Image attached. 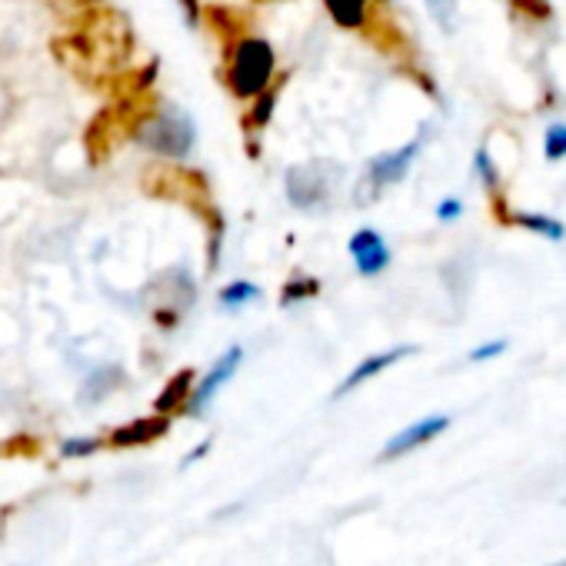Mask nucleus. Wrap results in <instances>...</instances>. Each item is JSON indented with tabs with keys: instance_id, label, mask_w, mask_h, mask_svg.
<instances>
[{
	"instance_id": "3",
	"label": "nucleus",
	"mask_w": 566,
	"mask_h": 566,
	"mask_svg": "<svg viewBox=\"0 0 566 566\" xmlns=\"http://www.w3.org/2000/svg\"><path fill=\"white\" fill-rule=\"evenodd\" d=\"M423 144H427V134H417V137L407 140L403 147L370 157V164H367V170H364V177H360V184H357L354 200H357L360 207H367V203L380 200L390 187H397L400 180H407V174L413 170V164H417Z\"/></svg>"
},
{
	"instance_id": "19",
	"label": "nucleus",
	"mask_w": 566,
	"mask_h": 566,
	"mask_svg": "<svg viewBox=\"0 0 566 566\" xmlns=\"http://www.w3.org/2000/svg\"><path fill=\"white\" fill-rule=\"evenodd\" d=\"M427 4V11L433 14V21L447 31V34H453V28H457V0H423Z\"/></svg>"
},
{
	"instance_id": "22",
	"label": "nucleus",
	"mask_w": 566,
	"mask_h": 566,
	"mask_svg": "<svg viewBox=\"0 0 566 566\" xmlns=\"http://www.w3.org/2000/svg\"><path fill=\"white\" fill-rule=\"evenodd\" d=\"M513 8H516V11H526V14L536 18V21H546V18L553 14L549 0H513Z\"/></svg>"
},
{
	"instance_id": "21",
	"label": "nucleus",
	"mask_w": 566,
	"mask_h": 566,
	"mask_svg": "<svg viewBox=\"0 0 566 566\" xmlns=\"http://www.w3.org/2000/svg\"><path fill=\"white\" fill-rule=\"evenodd\" d=\"M460 217H463V200H460V197H443V200L437 203V220L453 223V220H460Z\"/></svg>"
},
{
	"instance_id": "14",
	"label": "nucleus",
	"mask_w": 566,
	"mask_h": 566,
	"mask_svg": "<svg viewBox=\"0 0 566 566\" xmlns=\"http://www.w3.org/2000/svg\"><path fill=\"white\" fill-rule=\"evenodd\" d=\"M260 301H263V287H260V283H253V280H243V276L223 283V287L217 291V307L223 314H237V311L253 307Z\"/></svg>"
},
{
	"instance_id": "4",
	"label": "nucleus",
	"mask_w": 566,
	"mask_h": 566,
	"mask_svg": "<svg viewBox=\"0 0 566 566\" xmlns=\"http://www.w3.org/2000/svg\"><path fill=\"white\" fill-rule=\"evenodd\" d=\"M283 190H287L291 207H297L301 213H317L334 197V184H331V174L324 164L291 167L287 174H283Z\"/></svg>"
},
{
	"instance_id": "9",
	"label": "nucleus",
	"mask_w": 566,
	"mask_h": 566,
	"mask_svg": "<svg viewBox=\"0 0 566 566\" xmlns=\"http://www.w3.org/2000/svg\"><path fill=\"white\" fill-rule=\"evenodd\" d=\"M170 430V417L167 413H154V417H137L117 430H111V437L104 443L117 447V450H130V447H147V443H157L160 437H167Z\"/></svg>"
},
{
	"instance_id": "15",
	"label": "nucleus",
	"mask_w": 566,
	"mask_h": 566,
	"mask_svg": "<svg viewBox=\"0 0 566 566\" xmlns=\"http://www.w3.org/2000/svg\"><path fill=\"white\" fill-rule=\"evenodd\" d=\"M473 170H476V177H480L483 190L490 193V200H493V213H496V220H500V217H503V210H506V203H503V180H500L496 160H493V154H490V147H486V144H480V147H476V154H473Z\"/></svg>"
},
{
	"instance_id": "11",
	"label": "nucleus",
	"mask_w": 566,
	"mask_h": 566,
	"mask_svg": "<svg viewBox=\"0 0 566 566\" xmlns=\"http://www.w3.org/2000/svg\"><path fill=\"white\" fill-rule=\"evenodd\" d=\"M283 81H287V77H276L263 94H256L253 101H247V104H250V111H243V117H240V124H243L247 137H260V134L270 127L273 111H276V101H280V91H283Z\"/></svg>"
},
{
	"instance_id": "23",
	"label": "nucleus",
	"mask_w": 566,
	"mask_h": 566,
	"mask_svg": "<svg viewBox=\"0 0 566 566\" xmlns=\"http://www.w3.org/2000/svg\"><path fill=\"white\" fill-rule=\"evenodd\" d=\"M180 8L187 11L190 24H200V0H180Z\"/></svg>"
},
{
	"instance_id": "2",
	"label": "nucleus",
	"mask_w": 566,
	"mask_h": 566,
	"mask_svg": "<svg viewBox=\"0 0 566 566\" xmlns=\"http://www.w3.org/2000/svg\"><path fill=\"white\" fill-rule=\"evenodd\" d=\"M134 140L164 160H187L197 147V124L180 107L160 104L157 111H150L137 120Z\"/></svg>"
},
{
	"instance_id": "17",
	"label": "nucleus",
	"mask_w": 566,
	"mask_h": 566,
	"mask_svg": "<svg viewBox=\"0 0 566 566\" xmlns=\"http://www.w3.org/2000/svg\"><path fill=\"white\" fill-rule=\"evenodd\" d=\"M101 447H104L101 437H71V440L61 443V457L64 460H81V457H94Z\"/></svg>"
},
{
	"instance_id": "26",
	"label": "nucleus",
	"mask_w": 566,
	"mask_h": 566,
	"mask_svg": "<svg viewBox=\"0 0 566 566\" xmlns=\"http://www.w3.org/2000/svg\"><path fill=\"white\" fill-rule=\"evenodd\" d=\"M553 566H566V559H559V563H553Z\"/></svg>"
},
{
	"instance_id": "5",
	"label": "nucleus",
	"mask_w": 566,
	"mask_h": 566,
	"mask_svg": "<svg viewBox=\"0 0 566 566\" xmlns=\"http://www.w3.org/2000/svg\"><path fill=\"white\" fill-rule=\"evenodd\" d=\"M243 347L240 344H230L217 360H213V367L200 377V380H193V390H190V400H187V413L190 417H203L207 410H210V403L217 400V394L237 377V370L243 367Z\"/></svg>"
},
{
	"instance_id": "24",
	"label": "nucleus",
	"mask_w": 566,
	"mask_h": 566,
	"mask_svg": "<svg viewBox=\"0 0 566 566\" xmlns=\"http://www.w3.org/2000/svg\"><path fill=\"white\" fill-rule=\"evenodd\" d=\"M210 443H213V440H203V443H200V447H197L193 453H187V457H184V467H190V463H197L200 457H207V450H210Z\"/></svg>"
},
{
	"instance_id": "20",
	"label": "nucleus",
	"mask_w": 566,
	"mask_h": 566,
	"mask_svg": "<svg viewBox=\"0 0 566 566\" xmlns=\"http://www.w3.org/2000/svg\"><path fill=\"white\" fill-rule=\"evenodd\" d=\"M510 344L506 340H486V344H480L476 350H470V364H486V360H493V357H500L503 350H506Z\"/></svg>"
},
{
	"instance_id": "7",
	"label": "nucleus",
	"mask_w": 566,
	"mask_h": 566,
	"mask_svg": "<svg viewBox=\"0 0 566 566\" xmlns=\"http://www.w3.org/2000/svg\"><path fill=\"white\" fill-rule=\"evenodd\" d=\"M347 253L357 266L360 276H380L390 263H394V253L387 247V237L374 227H360L350 240H347Z\"/></svg>"
},
{
	"instance_id": "10",
	"label": "nucleus",
	"mask_w": 566,
	"mask_h": 566,
	"mask_svg": "<svg viewBox=\"0 0 566 566\" xmlns=\"http://www.w3.org/2000/svg\"><path fill=\"white\" fill-rule=\"evenodd\" d=\"M324 8L331 14V21L340 31H354V34H367L377 24V0H324Z\"/></svg>"
},
{
	"instance_id": "25",
	"label": "nucleus",
	"mask_w": 566,
	"mask_h": 566,
	"mask_svg": "<svg viewBox=\"0 0 566 566\" xmlns=\"http://www.w3.org/2000/svg\"><path fill=\"white\" fill-rule=\"evenodd\" d=\"M250 4H273V0H250Z\"/></svg>"
},
{
	"instance_id": "12",
	"label": "nucleus",
	"mask_w": 566,
	"mask_h": 566,
	"mask_svg": "<svg viewBox=\"0 0 566 566\" xmlns=\"http://www.w3.org/2000/svg\"><path fill=\"white\" fill-rule=\"evenodd\" d=\"M193 380H197V374H193L190 367L177 370V374L164 384V390L157 394V400H154V413H167V417H174L177 410H184V407H187V400H190Z\"/></svg>"
},
{
	"instance_id": "18",
	"label": "nucleus",
	"mask_w": 566,
	"mask_h": 566,
	"mask_svg": "<svg viewBox=\"0 0 566 566\" xmlns=\"http://www.w3.org/2000/svg\"><path fill=\"white\" fill-rule=\"evenodd\" d=\"M543 157L549 164H556V160L566 157V124H553L546 130V137H543Z\"/></svg>"
},
{
	"instance_id": "6",
	"label": "nucleus",
	"mask_w": 566,
	"mask_h": 566,
	"mask_svg": "<svg viewBox=\"0 0 566 566\" xmlns=\"http://www.w3.org/2000/svg\"><path fill=\"white\" fill-rule=\"evenodd\" d=\"M450 413H430V417H420L417 423H410V427H403L400 433H394L387 443H384V450H380V463H390V460H400V457H407V453H413V450H420V447H427V443H433L440 433H447L450 430Z\"/></svg>"
},
{
	"instance_id": "16",
	"label": "nucleus",
	"mask_w": 566,
	"mask_h": 566,
	"mask_svg": "<svg viewBox=\"0 0 566 566\" xmlns=\"http://www.w3.org/2000/svg\"><path fill=\"white\" fill-rule=\"evenodd\" d=\"M317 294H321V280H317V276H311V273H294V276L280 287V307H294V304L314 301Z\"/></svg>"
},
{
	"instance_id": "1",
	"label": "nucleus",
	"mask_w": 566,
	"mask_h": 566,
	"mask_svg": "<svg viewBox=\"0 0 566 566\" xmlns=\"http://www.w3.org/2000/svg\"><path fill=\"white\" fill-rule=\"evenodd\" d=\"M276 81V51L270 41L256 34H237V41L227 48L223 64V87L237 101H253Z\"/></svg>"
},
{
	"instance_id": "13",
	"label": "nucleus",
	"mask_w": 566,
	"mask_h": 566,
	"mask_svg": "<svg viewBox=\"0 0 566 566\" xmlns=\"http://www.w3.org/2000/svg\"><path fill=\"white\" fill-rule=\"evenodd\" d=\"M503 223L520 227V230H530V233H536V237H543V240H549V243H559V240L566 237V227H563L556 217L536 213V210H506Z\"/></svg>"
},
{
	"instance_id": "8",
	"label": "nucleus",
	"mask_w": 566,
	"mask_h": 566,
	"mask_svg": "<svg viewBox=\"0 0 566 566\" xmlns=\"http://www.w3.org/2000/svg\"><path fill=\"white\" fill-rule=\"evenodd\" d=\"M420 347H413V344H400V347H390V350H377V354H370V357H364L340 384H337V390H334V400H344V397H350L354 390H360L364 384H370L374 377H380L384 370H390V367H397L400 360H407V357H413Z\"/></svg>"
}]
</instances>
